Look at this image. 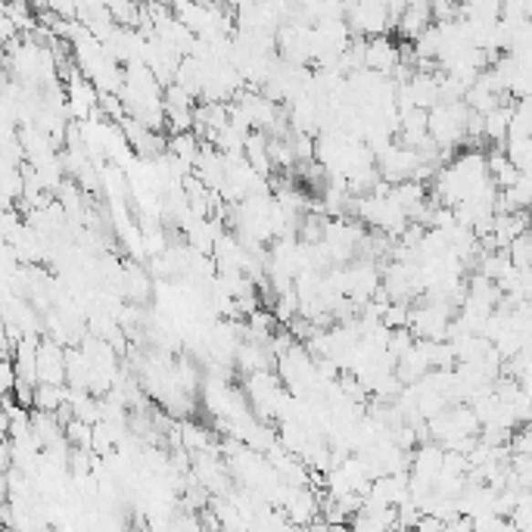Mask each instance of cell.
Segmentation results:
<instances>
[{
  "label": "cell",
  "mask_w": 532,
  "mask_h": 532,
  "mask_svg": "<svg viewBox=\"0 0 532 532\" xmlns=\"http://www.w3.org/2000/svg\"><path fill=\"white\" fill-rule=\"evenodd\" d=\"M433 26V16H430V4H405V13L395 22V32H399L405 41H417L427 28Z\"/></svg>",
  "instance_id": "7a4b0ae2"
},
{
  "label": "cell",
  "mask_w": 532,
  "mask_h": 532,
  "mask_svg": "<svg viewBox=\"0 0 532 532\" xmlns=\"http://www.w3.org/2000/svg\"><path fill=\"white\" fill-rule=\"evenodd\" d=\"M125 532H150V527H143V523H134V527H128Z\"/></svg>",
  "instance_id": "3957f363"
},
{
  "label": "cell",
  "mask_w": 532,
  "mask_h": 532,
  "mask_svg": "<svg viewBox=\"0 0 532 532\" xmlns=\"http://www.w3.org/2000/svg\"><path fill=\"white\" fill-rule=\"evenodd\" d=\"M35 380L44 386H66V349L53 339H37Z\"/></svg>",
  "instance_id": "6da1fadb"
}]
</instances>
